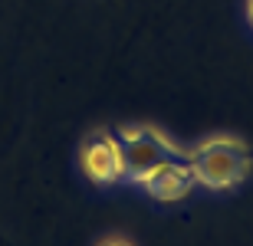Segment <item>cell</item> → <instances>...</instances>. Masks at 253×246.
<instances>
[{
  "mask_svg": "<svg viewBox=\"0 0 253 246\" xmlns=\"http://www.w3.org/2000/svg\"><path fill=\"white\" fill-rule=\"evenodd\" d=\"M253 154L247 141L234 135H211L204 141L188 148V168L201 187L211 190H230L250 174Z\"/></svg>",
  "mask_w": 253,
  "mask_h": 246,
  "instance_id": "obj_1",
  "label": "cell"
},
{
  "mask_svg": "<svg viewBox=\"0 0 253 246\" xmlns=\"http://www.w3.org/2000/svg\"><path fill=\"white\" fill-rule=\"evenodd\" d=\"M115 135H119L125 158V180H131V184H138L148 171H155L171 158H188V148L174 144L155 125H122Z\"/></svg>",
  "mask_w": 253,
  "mask_h": 246,
  "instance_id": "obj_2",
  "label": "cell"
},
{
  "mask_svg": "<svg viewBox=\"0 0 253 246\" xmlns=\"http://www.w3.org/2000/svg\"><path fill=\"white\" fill-rule=\"evenodd\" d=\"M85 177L92 184H119L125 180V158L115 132H95L79 151Z\"/></svg>",
  "mask_w": 253,
  "mask_h": 246,
  "instance_id": "obj_3",
  "label": "cell"
},
{
  "mask_svg": "<svg viewBox=\"0 0 253 246\" xmlns=\"http://www.w3.org/2000/svg\"><path fill=\"white\" fill-rule=\"evenodd\" d=\"M138 184L148 190V197L161 200V204L184 200L191 190L197 187L194 174H191V168H188V158H171V161L158 164V168L148 171V174H145Z\"/></svg>",
  "mask_w": 253,
  "mask_h": 246,
  "instance_id": "obj_4",
  "label": "cell"
},
{
  "mask_svg": "<svg viewBox=\"0 0 253 246\" xmlns=\"http://www.w3.org/2000/svg\"><path fill=\"white\" fill-rule=\"evenodd\" d=\"M102 246H128V243H125V240H105Z\"/></svg>",
  "mask_w": 253,
  "mask_h": 246,
  "instance_id": "obj_5",
  "label": "cell"
},
{
  "mask_svg": "<svg viewBox=\"0 0 253 246\" xmlns=\"http://www.w3.org/2000/svg\"><path fill=\"white\" fill-rule=\"evenodd\" d=\"M247 17H250V23H253V0H247Z\"/></svg>",
  "mask_w": 253,
  "mask_h": 246,
  "instance_id": "obj_6",
  "label": "cell"
}]
</instances>
